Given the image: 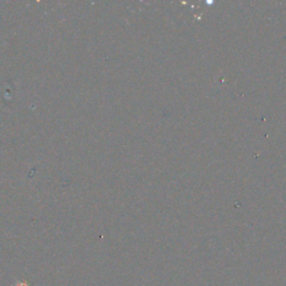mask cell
I'll return each mask as SVG.
<instances>
[{"instance_id":"obj_1","label":"cell","mask_w":286,"mask_h":286,"mask_svg":"<svg viewBox=\"0 0 286 286\" xmlns=\"http://www.w3.org/2000/svg\"><path fill=\"white\" fill-rule=\"evenodd\" d=\"M15 286H28V283H27L26 281H21V282H17Z\"/></svg>"}]
</instances>
